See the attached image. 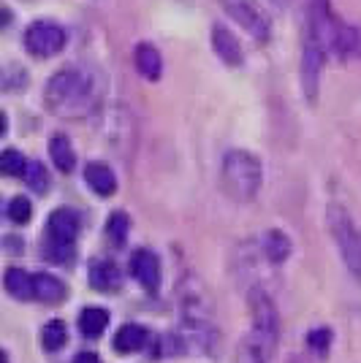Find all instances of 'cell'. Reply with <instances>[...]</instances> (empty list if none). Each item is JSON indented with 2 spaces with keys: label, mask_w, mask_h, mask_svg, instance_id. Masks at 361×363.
Listing matches in <instances>:
<instances>
[{
  "label": "cell",
  "mask_w": 361,
  "mask_h": 363,
  "mask_svg": "<svg viewBox=\"0 0 361 363\" xmlns=\"http://www.w3.org/2000/svg\"><path fill=\"white\" fill-rule=\"evenodd\" d=\"M326 223H329L331 239L337 242V250L345 260L347 272L353 274V279L361 285V230L353 223V217L343 209V206H329L326 212Z\"/></svg>",
  "instance_id": "3957f363"
},
{
  "label": "cell",
  "mask_w": 361,
  "mask_h": 363,
  "mask_svg": "<svg viewBox=\"0 0 361 363\" xmlns=\"http://www.w3.org/2000/svg\"><path fill=\"white\" fill-rule=\"evenodd\" d=\"M212 52L226 62L228 68H239L244 62V52H242L239 38L228 30L226 25H212Z\"/></svg>",
  "instance_id": "30bf717a"
},
{
  "label": "cell",
  "mask_w": 361,
  "mask_h": 363,
  "mask_svg": "<svg viewBox=\"0 0 361 363\" xmlns=\"http://www.w3.org/2000/svg\"><path fill=\"white\" fill-rule=\"evenodd\" d=\"M65 342H68V328H65V323H63V320H49L44 325V331H41V345H44V350L55 352V350H60Z\"/></svg>",
  "instance_id": "44dd1931"
},
{
  "label": "cell",
  "mask_w": 361,
  "mask_h": 363,
  "mask_svg": "<svg viewBox=\"0 0 361 363\" xmlns=\"http://www.w3.org/2000/svg\"><path fill=\"white\" fill-rule=\"evenodd\" d=\"M147 345V331L136 323H125L120 331L114 333V350L117 352H136Z\"/></svg>",
  "instance_id": "ac0fdd59"
},
{
  "label": "cell",
  "mask_w": 361,
  "mask_h": 363,
  "mask_svg": "<svg viewBox=\"0 0 361 363\" xmlns=\"http://www.w3.org/2000/svg\"><path fill=\"white\" fill-rule=\"evenodd\" d=\"M74 363H101V358L95 352H79Z\"/></svg>",
  "instance_id": "83f0119b"
},
{
  "label": "cell",
  "mask_w": 361,
  "mask_h": 363,
  "mask_svg": "<svg viewBox=\"0 0 361 363\" xmlns=\"http://www.w3.org/2000/svg\"><path fill=\"white\" fill-rule=\"evenodd\" d=\"M28 166H31V163L22 157V152L3 150V155H0V171H3L6 177H25Z\"/></svg>",
  "instance_id": "7402d4cb"
},
{
  "label": "cell",
  "mask_w": 361,
  "mask_h": 363,
  "mask_svg": "<svg viewBox=\"0 0 361 363\" xmlns=\"http://www.w3.org/2000/svg\"><path fill=\"white\" fill-rule=\"evenodd\" d=\"M217 6L231 16L242 30L247 33L253 41L266 44L271 38V19L266 14V9L258 0H217Z\"/></svg>",
  "instance_id": "5b68a950"
},
{
  "label": "cell",
  "mask_w": 361,
  "mask_h": 363,
  "mask_svg": "<svg viewBox=\"0 0 361 363\" xmlns=\"http://www.w3.org/2000/svg\"><path fill=\"white\" fill-rule=\"evenodd\" d=\"M122 277L120 269L112 263V260H95L90 266V285L101 293H114L120 288Z\"/></svg>",
  "instance_id": "7c38bea8"
},
{
  "label": "cell",
  "mask_w": 361,
  "mask_h": 363,
  "mask_svg": "<svg viewBox=\"0 0 361 363\" xmlns=\"http://www.w3.org/2000/svg\"><path fill=\"white\" fill-rule=\"evenodd\" d=\"M326 46H320L316 38L304 35L301 38V62H299V82L301 95L316 106L318 92H320V74H323V62H326Z\"/></svg>",
  "instance_id": "52a82bcc"
},
{
  "label": "cell",
  "mask_w": 361,
  "mask_h": 363,
  "mask_svg": "<svg viewBox=\"0 0 361 363\" xmlns=\"http://www.w3.org/2000/svg\"><path fill=\"white\" fill-rule=\"evenodd\" d=\"M33 293H36L38 301L58 303L65 298V285H63L55 274L41 272V274H33Z\"/></svg>",
  "instance_id": "9a60e30c"
},
{
  "label": "cell",
  "mask_w": 361,
  "mask_h": 363,
  "mask_svg": "<svg viewBox=\"0 0 361 363\" xmlns=\"http://www.w3.org/2000/svg\"><path fill=\"white\" fill-rule=\"evenodd\" d=\"M106 325H109V312H106V309H101V306H87V309H82V315H79V328H82L85 336L98 339V336L106 331Z\"/></svg>",
  "instance_id": "d6986e66"
},
{
  "label": "cell",
  "mask_w": 361,
  "mask_h": 363,
  "mask_svg": "<svg viewBox=\"0 0 361 363\" xmlns=\"http://www.w3.org/2000/svg\"><path fill=\"white\" fill-rule=\"evenodd\" d=\"M261 182H264V166H261V160L253 152H226L223 166H220V184H223L228 198H234L239 203H247V201H253L258 196Z\"/></svg>",
  "instance_id": "7a4b0ae2"
},
{
  "label": "cell",
  "mask_w": 361,
  "mask_h": 363,
  "mask_svg": "<svg viewBox=\"0 0 361 363\" xmlns=\"http://www.w3.org/2000/svg\"><path fill=\"white\" fill-rule=\"evenodd\" d=\"M334 55L340 60H361V25H345L337 35L334 44Z\"/></svg>",
  "instance_id": "4fadbf2b"
},
{
  "label": "cell",
  "mask_w": 361,
  "mask_h": 363,
  "mask_svg": "<svg viewBox=\"0 0 361 363\" xmlns=\"http://www.w3.org/2000/svg\"><path fill=\"white\" fill-rule=\"evenodd\" d=\"M98 95L101 92H98V82L92 71L82 65H68V68H60L58 74H52V79L46 82L44 104L55 117L82 120L95 111Z\"/></svg>",
  "instance_id": "6da1fadb"
},
{
  "label": "cell",
  "mask_w": 361,
  "mask_h": 363,
  "mask_svg": "<svg viewBox=\"0 0 361 363\" xmlns=\"http://www.w3.org/2000/svg\"><path fill=\"white\" fill-rule=\"evenodd\" d=\"M6 217H9L11 223H16V225H25V223L33 217V203L22 196L11 198L9 206H6Z\"/></svg>",
  "instance_id": "603a6c76"
},
{
  "label": "cell",
  "mask_w": 361,
  "mask_h": 363,
  "mask_svg": "<svg viewBox=\"0 0 361 363\" xmlns=\"http://www.w3.org/2000/svg\"><path fill=\"white\" fill-rule=\"evenodd\" d=\"M79 233V214L74 209H55L46 220V242L74 244Z\"/></svg>",
  "instance_id": "ba28073f"
},
{
  "label": "cell",
  "mask_w": 361,
  "mask_h": 363,
  "mask_svg": "<svg viewBox=\"0 0 361 363\" xmlns=\"http://www.w3.org/2000/svg\"><path fill=\"white\" fill-rule=\"evenodd\" d=\"M274 3H277V6H288V3H291V0H274Z\"/></svg>",
  "instance_id": "f1b7e54d"
},
{
  "label": "cell",
  "mask_w": 361,
  "mask_h": 363,
  "mask_svg": "<svg viewBox=\"0 0 361 363\" xmlns=\"http://www.w3.org/2000/svg\"><path fill=\"white\" fill-rule=\"evenodd\" d=\"M49 155H52V163L58 171L63 174H71L76 166V152H74V144L68 141V136H63V133H55V136L49 138Z\"/></svg>",
  "instance_id": "2e32d148"
},
{
  "label": "cell",
  "mask_w": 361,
  "mask_h": 363,
  "mask_svg": "<svg viewBox=\"0 0 361 363\" xmlns=\"http://www.w3.org/2000/svg\"><path fill=\"white\" fill-rule=\"evenodd\" d=\"M22 41H25V49L31 52L33 57L46 60V57H55V55H60L63 49H65L68 33L55 19H36V22L28 25Z\"/></svg>",
  "instance_id": "8992f818"
},
{
  "label": "cell",
  "mask_w": 361,
  "mask_h": 363,
  "mask_svg": "<svg viewBox=\"0 0 361 363\" xmlns=\"http://www.w3.org/2000/svg\"><path fill=\"white\" fill-rule=\"evenodd\" d=\"M3 285H6L11 298H19V301L36 298V293H33V277L25 269H9L6 277H3Z\"/></svg>",
  "instance_id": "e0dca14e"
},
{
  "label": "cell",
  "mask_w": 361,
  "mask_h": 363,
  "mask_svg": "<svg viewBox=\"0 0 361 363\" xmlns=\"http://www.w3.org/2000/svg\"><path fill=\"white\" fill-rule=\"evenodd\" d=\"M131 274L136 277V282L150 293L161 288V260L150 250H136L131 257Z\"/></svg>",
  "instance_id": "9c48e42d"
},
{
  "label": "cell",
  "mask_w": 361,
  "mask_h": 363,
  "mask_svg": "<svg viewBox=\"0 0 361 363\" xmlns=\"http://www.w3.org/2000/svg\"><path fill=\"white\" fill-rule=\"evenodd\" d=\"M134 65H136V71L144 76L147 82H158V79H161V74H163V57H161V52H158L150 41L136 44Z\"/></svg>",
  "instance_id": "8fae6325"
},
{
  "label": "cell",
  "mask_w": 361,
  "mask_h": 363,
  "mask_svg": "<svg viewBox=\"0 0 361 363\" xmlns=\"http://www.w3.org/2000/svg\"><path fill=\"white\" fill-rule=\"evenodd\" d=\"M44 255L55 263H71L76 255L74 244H55V242H46L44 247Z\"/></svg>",
  "instance_id": "484cf974"
},
{
  "label": "cell",
  "mask_w": 361,
  "mask_h": 363,
  "mask_svg": "<svg viewBox=\"0 0 361 363\" xmlns=\"http://www.w3.org/2000/svg\"><path fill=\"white\" fill-rule=\"evenodd\" d=\"M264 252H266L271 263H283L291 255V239L283 230H269L266 239H264Z\"/></svg>",
  "instance_id": "ffe728a7"
},
{
  "label": "cell",
  "mask_w": 361,
  "mask_h": 363,
  "mask_svg": "<svg viewBox=\"0 0 361 363\" xmlns=\"http://www.w3.org/2000/svg\"><path fill=\"white\" fill-rule=\"evenodd\" d=\"M85 182L90 184L98 196H114L117 190V179H114V171L104 163H87L85 168Z\"/></svg>",
  "instance_id": "5bb4252c"
},
{
  "label": "cell",
  "mask_w": 361,
  "mask_h": 363,
  "mask_svg": "<svg viewBox=\"0 0 361 363\" xmlns=\"http://www.w3.org/2000/svg\"><path fill=\"white\" fill-rule=\"evenodd\" d=\"M307 345L316 350L318 355H326V350H329V345H331V331L329 328H316V331H310Z\"/></svg>",
  "instance_id": "4316f807"
},
{
  "label": "cell",
  "mask_w": 361,
  "mask_h": 363,
  "mask_svg": "<svg viewBox=\"0 0 361 363\" xmlns=\"http://www.w3.org/2000/svg\"><path fill=\"white\" fill-rule=\"evenodd\" d=\"M250 306H253V352L258 361H266L271 350L277 345V333H280V320H277V309L266 293L256 290L250 296Z\"/></svg>",
  "instance_id": "277c9868"
},
{
  "label": "cell",
  "mask_w": 361,
  "mask_h": 363,
  "mask_svg": "<svg viewBox=\"0 0 361 363\" xmlns=\"http://www.w3.org/2000/svg\"><path fill=\"white\" fill-rule=\"evenodd\" d=\"M128 217H125V212H114L112 217H109V223H106V233H109V239L117 244V247H122L125 244V236H128Z\"/></svg>",
  "instance_id": "cb8c5ba5"
},
{
  "label": "cell",
  "mask_w": 361,
  "mask_h": 363,
  "mask_svg": "<svg viewBox=\"0 0 361 363\" xmlns=\"http://www.w3.org/2000/svg\"><path fill=\"white\" fill-rule=\"evenodd\" d=\"M25 182L31 184L36 193H46V190H49V174H46V168L41 166V163H31V166H28Z\"/></svg>",
  "instance_id": "d4e9b609"
}]
</instances>
